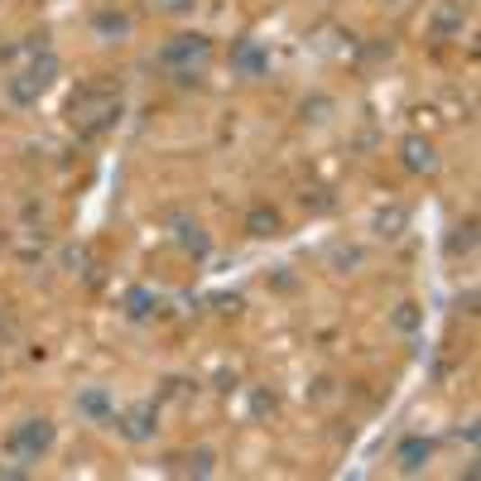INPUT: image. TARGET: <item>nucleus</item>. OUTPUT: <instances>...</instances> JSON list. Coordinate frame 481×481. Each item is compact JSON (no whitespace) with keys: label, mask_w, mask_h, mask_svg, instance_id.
<instances>
[{"label":"nucleus","mask_w":481,"mask_h":481,"mask_svg":"<svg viewBox=\"0 0 481 481\" xmlns=\"http://www.w3.org/2000/svg\"><path fill=\"white\" fill-rule=\"evenodd\" d=\"M159 10H168V15H183V10H193V0H159Z\"/></svg>","instance_id":"5701e85b"},{"label":"nucleus","mask_w":481,"mask_h":481,"mask_svg":"<svg viewBox=\"0 0 481 481\" xmlns=\"http://www.w3.org/2000/svg\"><path fill=\"white\" fill-rule=\"evenodd\" d=\"M231 68L240 77H260L265 68H270V59H265V49L256 44V39H236L231 44Z\"/></svg>","instance_id":"423d86ee"},{"label":"nucleus","mask_w":481,"mask_h":481,"mask_svg":"<svg viewBox=\"0 0 481 481\" xmlns=\"http://www.w3.org/2000/svg\"><path fill=\"white\" fill-rule=\"evenodd\" d=\"M92 30L102 34V39H111V44H121V39H131V15H121V10H102V15L92 20Z\"/></svg>","instance_id":"4468645a"},{"label":"nucleus","mask_w":481,"mask_h":481,"mask_svg":"<svg viewBox=\"0 0 481 481\" xmlns=\"http://www.w3.org/2000/svg\"><path fill=\"white\" fill-rule=\"evenodd\" d=\"M44 92H49V87H44V82H39V77H30V73H15V77L5 82V96H10V102H15V106H34Z\"/></svg>","instance_id":"ddd939ff"},{"label":"nucleus","mask_w":481,"mask_h":481,"mask_svg":"<svg viewBox=\"0 0 481 481\" xmlns=\"http://www.w3.org/2000/svg\"><path fill=\"white\" fill-rule=\"evenodd\" d=\"M159 63L168 73H178V82H193L212 63V39L207 34H174L159 53Z\"/></svg>","instance_id":"f257e3e1"},{"label":"nucleus","mask_w":481,"mask_h":481,"mask_svg":"<svg viewBox=\"0 0 481 481\" xmlns=\"http://www.w3.org/2000/svg\"><path fill=\"white\" fill-rule=\"evenodd\" d=\"M212 304H217L222 313H236V308H240V294H217V299H212Z\"/></svg>","instance_id":"4be33fe9"},{"label":"nucleus","mask_w":481,"mask_h":481,"mask_svg":"<svg viewBox=\"0 0 481 481\" xmlns=\"http://www.w3.org/2000/svg\"><path fill=\"white\" fill-rule=\"evenodd\" d=\"M246 231L256 236V240H270V236L285 231V222H279L275 207H250V212H246Z\"/></svg>","instance_id":"f8f14e48"},{"label":"nucleus","mask_w":481,"mask_h":481,"mask_svg":"<svg viewBox=\"0 0 481 481\" xmlns=\"http://www.w3.org/2000/svg\"><path fill=\"white\" fill-rule=\"evenodd\" d=\"M395 332H419V322H423V313H419V304H400L395 308Z\"/></svg>","instance_id":"6ab92c4d"},{"label":"nucleus","mask_w":481,"mask_h":481,"mask_svg":"<svg viewBox=\"0 0 481 481\" xmlns=\"http://www.w3.org/2000/svg\"><path fill=\"white\" fill-rule=\"evenodd\" d=\"M371 226H376V236H380V240H395V236H404L409 212L390 203V207H380V212H376V222H371Z\"/></svg>","instance_id":"2eb2a0df"},{"label":"nucleus","mask_w":481,"mask_h":481,"mask_svg":"<svg viewBox=\"0 0 481 481\" xmlns=\"http://www.w3.org/2000/svg\"><path fill=\"white\" fill-rule=\"evenodd\" d=\"M77 414L92 419V423H106L111 414H116V404H111V390L106 386H87L77 395Z\"/></svg>","instance_id":"1a4fd4ad"},{"label":"nucleus","mask_w":481,"mask_h":481,"mask_svg":"<svg viewBox=\"0 0 481 481\" xmlns=\"http://www.w3.org/2000/svg\"><path fill=\"white\" fill-rule=\"evenodd\" d=\"M429 462H433V438H404V443L395 448V467H400L404 476H419Z\"/></svg>","instance_id":"39448f33"},{"label":"nucleus","mask_w":481,"mask_h":481,"mask_svg":"<svg viewBox=\"0 0 481 481\" xmlns=\"http://www.w3.org/2000/svg\"><path fill=\"white\" fill-rule=\"evenodd\" d=\"M275 409H279V400H275L270 390H250V414H256V419L275 414Z\"/></svg>","instance_id":"412c9836"},{"label":"nucleus","mask_w":481,"mask_h":481,"mask_svg":"<svg viewBox=\"0 0 481 481\" xmlns=\"http://www.w3.org/2000/svg\"><path fill=\"white\" fill-rule=\"evenodd\" d=\"M49 448H53V423L49 419H24L20 429L5 438V452L15 462H39Z\"/></svg>","instance_id":"7ed1b4c3"},{"label":"nucleus","mask_w":481,"mask_h":481,"mask_svg":"<svg viewBox=\"0 0 481 481\" xmlns=\"http://www.w3.org/2000/svg\"><path fill=\"white\" fill-rule=\"evenodd\" d=\"M458 308H462V313H476V289H467V294H458Z\"/></svg>","instance_id":"b1692460"},{"label":"nucleus","mask_w":481,"mask_h":481,"mask_svg":"<svg viewBox=\"0 0 481 481\" xmlns=\"http://www.w3.org/2000/svg\"><path fill=\"white\" fill-rule=\"evenodd\" d=\"M299 116H304V121H313V125H318V121H328V116H332V96H308V102L299 106Z\"/></svg>","instance_id":"aec40b11"},{"label":"nucleus","mask_w":481,"mask_h":481,"mask_svg":"<svg viewBox=\"0 0 481 481\" xmlns=\"http://www.w3.org/2000/svg\"><path fill=\"white\" fill-rule=\"evenodd\" d=\"M111 419H116L121 438H131V443H150L154 429H159V409H154V400H140V404L125 409V414H111Z\"/></svg>","instance_id":"20e7f679"},{"label":"nucleus","mask_w":481,"mask_h":481,"mask_svg":"<svg viewBox=\"0 0 481 481\" xmlns=\"http://www.w3.org/2000/svg\"><path fill=\"white\" fill-rule=\"evenodd\" d=\"M462 24H467V5L462 0H443V5L433 10V39H452V34H462Z\"/></svg>","instance_id":"9d476101"},{"label":"nucleus","mask_w":481,"mask_h":481,"mask_svg":"<svg viewBox=\"0 0 481 481\" xmlns=\"http://www.w3.org/2000/svg\"><path fill=\"white\" fill-rule=\"evenodd\" d=\"M328 260H332V270H337V275H351V270H361V260H366V256H361L357 246H332V256H328Z\"/></svg>","instance_id":"a211bd4d"},{"label":"nucleus","mask_w":481,"mask_h":481,"mask_svg":"<svg viewBox=\"0 0 481 481\" xmlns=\"http://www.w3.org/2000/svg\"><path fill=\"white\" fill-rule=\"evenodd\" d=\"M174 240H178V246H183V250H188V256H193V260H203V256H207V250H212V240H207V231H203V226H197L193 217H183V212H178V217H174Z\"/></svg>","instance_id":"6e6552de"},{"label":"nucleus","mask_w":481,"mask_h":481,"mask_svg":"<svg viewBox=\"0 0 481 481\" xmlns=\"http://www.w3.org/2000/svg\"><path fill=\"white\" fill-rule=\"evenodd\" d=\"M154 308H159V299H154V294L150 289H131V294H125V318H135V322H145L150 313H154Z\"/></svg>","instance_id":"dca6fc26"},{"label":"nucleus","mask_w":481,"mask_h":481,"mask_svg":"<svg viewBox=\"0 0 481 481\" xmlns=\"http://www.w3.org/2000/svg\"><path fill=\"white\" fill-rule=\"evenodd\" d=\"M458 438H462L467 448H476V423H467V429H458Z\"/></svg>","instance_id":"393cba45"},{"label":"nucleus","mask_w":481,"mask_h":481,"mask_svg":"<svg viewBox=\"0 0 481 481\" xmlns=\"http://www.w3.org/2000/svg\"><path fill=\"white\" fill-rule=\"evenodd\" d=\"M168 472L212 476V472H217V452H212V448H193V452H183V458H168Z\"/></svg>","instance_id":"9b49d317"},{"label":"nucleus","mask_w":481,"mask_h":481,"mask_svg":"<svg viewBox=\"0 0 481 481\" xmlns=\"http://www.w3.org/2000/svg\"><path fill=\"white\" fill-rule=\"evenodd\" d=\"M400 154H404L409 174H438V154H433V145L423 135H409L404 145H400Z\"/></svg>","instance_id":"0eeeda50"},{"label":"nucleus","mask_w":481,"mask_h":481,"mask_svg":"<svg viewBox=\"0 0 481 481\" xmlns=\"http://www.w3.org/2000/svg\"><path fill=\"white\" fill-rule=\"evenodd\" d=\"M68 116H73V125H82L87 135H96V131H106V125L121 116V96H111V92H77L73 102H68Z\"/></svg>","instance_id":"f03ea898"},{"label":"nucleus","mask_w":481,"mask_h":481,"mask_svg":"<svg viewBox=\"0 0 481 481\" xmlns=\"http://www.w3.org/2000/svg\"><path fill=\"white\" fill-rule=\"evenodd\" d=\"M476 250V222L467 217L462 226H452V236H448V256H472Z\"/></svg>","instance_id":"f3484780"}]
</instances>
